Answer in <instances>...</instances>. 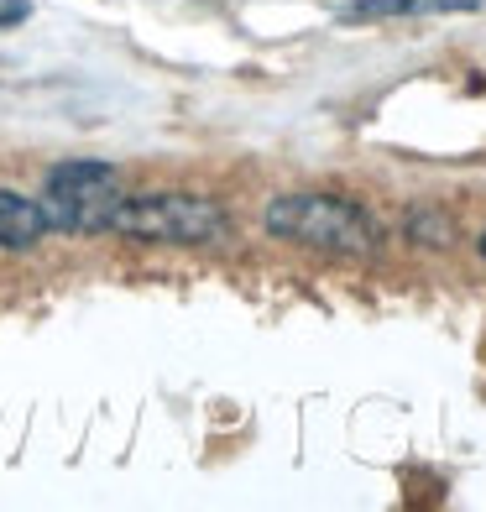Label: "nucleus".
Listing matches in <instances>:
<instances>
[{
    "mask_svg": "<svg viewBox=\"0 0 486 512\" xmlns=\"http://www.w3.org/2000/svg\"><path fill=\"white\" fill-rule=\"evenodd\" d=\"M32 16V6H27V0H0V32H6V27H16V21H27Z\"/></svg>",
    "mask_w": 486,
    "mask_h": 512,
    "instance_id": "0eeeda50",
    "label": "nucleus"
},
{
    "mask_svg": "<svg viewBox=\"0 0 486 512\" xmlns=\"http://www.w3.org/2000/svg\"><path fill=\"white\" fill-rule=\"evenodd\" d=\"M408 236H424V246H450V220L413 215V220H408Z\"/></svg>",
    "mask_w": 486,
    "mask_h": 512,
    "instance_id": "423d86ee",
    "label": "nucleus"
},
{
    "mask_svg": "<svg viewBox=\"0 0 486 512\" xmlns=\"http://www.w3.org/2000/svg\"><path fill=\"white\" fill-rule=\"evenodd\" d=\"M476 251H481V256H486V230H481V236H476Z\"/></svg>",
    "mask_w": 486,
    "mask_h": 512,
    "instance_id": "6e6552de",
    "label": "nucleus"
},
{
    "mask_svg": "<svg viewBox=\"0 0 486 512\" xmlns=\"http://www.w3.org/2000/svg\"><path fill=\"white\" fill-rule=\"evenodd\" d=\"M121 204V173L110 162L74 157L58 162L42 178V209H48V230H68V236H100L110 230V215Z\"/></svg>",
    "mask_w": 486,
    "mask_h": 512,
    "instance_id": "7ed1b4c3",
    "label": "nucleus"
},
{
    "mask_svg": "<svg viewBox=\"0 0 486 512\" xmlns=\"http://www.w3.org/2000/svg\"><path fill=\"white\" fill-rule=\"evenodd\" d=\"M445 11H481V0H356L345 21H382V16H445Z\"/></svg>",
    "mask_w": 486,
    "mask_h": 512,
    "instance_id": "39448f33",
    "label": "nucleus"
},
{
    "mask_svg": "<svg viewBox=\"0 0 486 512\" xmlns=\"http://www.w3.org/2000/svg\"><path fill=\"white\" fill-rule=\"evenodd\" d=\"M262 225L272 241H293L324 256H372L382 246L377 220L340 194H277L262 209Z\"/></svg>",
    "mask_w": 486,
    "mask_h": 512,
    "instance_id": "f257e3e1",
    "label": "nucleus"
},
{
    "mask_svg": "<svg viewBox=\"0 0 486 512\" xmlns=\"http://www.w3.org/2000/svg\"><path fill=\"white\" fill-rule=\"evenodd\" d=\"M110 230L157 246H215L230 236V215L199 194H121Z\"/></svg>",
    "mask_w": 486,
    "mask_h": 512,
    "instance_id": "f03ea898",
    "label": "nucleus"
},
{
    "mask_svg": "<svg viewBox=\"0 0 486 512\" xmlns=\"http://www.w3.org/2000/svg\"><path fill=\"white\" fill-rule=\"evenodd\" d=\"M48 236V209L16 189H0V251H32Z\"/></svg>",
    "mask_w": 486,
    "mask_h": 512,
    "instance_id": "20e7f679",
    "label": "nucleus"
}]
</instances>
